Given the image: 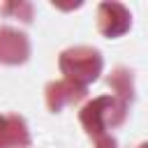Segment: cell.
I'll return each mask as SVG.
<instances>
[{"label": "cell", "mask_w": 148, "mask_h": 148, "mask_svg": "<svg viewBox=\"0 0 148 148\" xmlns=\"http://www.w3.org/2000/svg\"><path fill=\"white\" fill-rule=\"evenodd\" d=\"M30 146V132L21 116H0V148Z\"/></svg>", "instance_id": "cell-5"}, {"label": "cell", "mask_w": 148, "mask_h": 148, "mask_svg": "<svg viewBox=\"0 0 148 148\" xmlns=\"http://www.w3.org/2000/svg\"><path fill=\"white\" fill-rule=\"evenodd\" d=\"M109 86H113V90L118 92V99H123L125 104L132 102V74L123 67H118L111 76H109Z\"/></svg>", "instance_id": "cell-7"}, {"label": "cell", "mask_w": 148, "mask_h": 148, "mask_svg": "<svg viewBox=\"0 0 148 148\" xmlns=\"http://www.w3.org/2000/svg\"><path fill=\"white\" fill-rule=\"evenodd\" d=\"M127 106L123 99L118 97H109V95H102L92 102H88L79 118H81V125L86 127L88 136L95 141V148H116V139L106 134L109 127H118L125 116H127Z\"/></svg>", "instance_id": "cell-1"}, {"label": "cell", "mask_w": 148, "mask_h": 148, "mask_svg": "<svg viewBox=\"0 0 148 148\" xmlns=\"http://www.w3.org/2000/svg\"><path fill=\"white\" fill-rule=\"evenodd\" d=\"M141 148H148V143H141Z\"/></svg>", "instance_id": "cell-8"}, {"label": "cell", "mask_w": 148, "mask_h": 148, "mask_svg": "<svg viewBox=\"0 0 148 148\" xmlns=\"http://www.w3.org/2000/svg\"><path fill=\"white\" fill-rule=\"evenodd\" d=\"M30 56V42L23 32L14 28H0V62L2 65H18L25 62Z\"/></svg>", "instance_id": "cell-4"}, {"label": "cell", "mask_w": 148, "mask_h": 148, "mask_svg": "<svg viewBox=\"0 0 148 148\" xmlns=\"http://www.w3.org/2000/svg\"><path fill=\"white\" fill-rule=\"evenodd\" d=\"M130 9L120 2H102L97 7V28L104 37H120L130 30Z\"/></svg>", "instance_id": "cell-3"}, {"label": "cell", "mask_w": 148, "mask_h": 148, "mask_svg": "<svg viewBox=\"0 0 148 148\" xmlns=\"http://www.w3.org/2000/svg\"><path fill=\"white\" fill-rule=\"evenodd\" d=\"M86 95V88L83 86H76L72 81H53L46 86V104L51 111H60L65 104H72V102H79L81 97Z\"/></svg>", "instance_id": "cell-6"}, {"label": "cell", "mask_w": 148, "mask_h": 148, "mask_svg": "<svg viewBox=\"0 0 148 148\" xmlns=\"http://www.w3.org/2000/svg\"><path fill=\"white\" fill-rule=\"evenodd\" d=\"M58 65H60V72L67 76V81L86 88L90 81H95L102 74L104 60H102V53L92 46H72L60 53Z\"/></svg>", "instance_id": "cell-2"}]
</instances>
